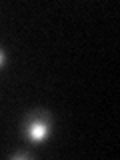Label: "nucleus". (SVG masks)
Wrapping results in <instances>:
<instances>
[{
  "label": "nucleus",
  "mask_w": 120,
  "mask_h": 160,
  "mask_svg": "<svg viewBox=\"0 0 120 160\" xmlns=\"http://www.w3.org/2000/svg\"><path fill=\"white\" fill-rule=\"evenodd\" d=\"M22 132L30 142H42L52 132V116L46 110H32L22 124Z\"/></svg>",
  "instance_id": "1"
},
{
  "label": "nucleus",
  "mask_w": 120,
  "mask_h": 160,
  "mask_svg": "<svg viewBox=\"0 0 120 160\" xmlns=\"http://www.w3.org/2000/svg\"><path fill=\"white\" fill-rule=\"evenodd\" d=\"M32 152H12V158H30Z\"/></svg>",
  "instance_id": "2"
},
{
  "label": "nucleus",
  "mask_w": 120,
  "mask_h": 160,
  "mask_svg": "<svg viewBox=\"0 0 120 160\" xmlns=\"http://www.w3.org/2000/svg\"><path fill=\"white\" fill-rule=\"evenodd\" d=\"M4 60H6V54H4V50L0 48V68H2V64H4Z\"/></svg>",
  "instance_id": "3"
}]
</instances>
